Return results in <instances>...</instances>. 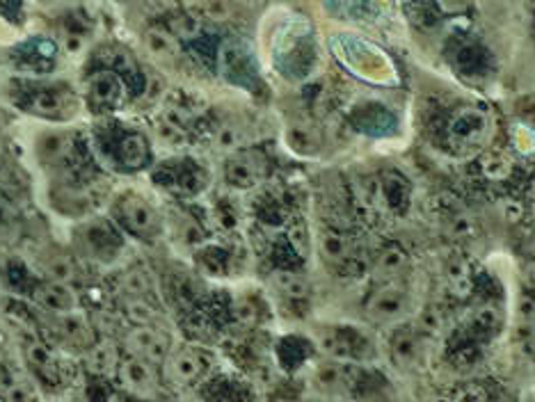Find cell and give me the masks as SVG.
<instances>
[{
  "instance_id": "cell-1",
  "label": "cell",
  "mask_w": 535,
  "mask_h": 402,
  "mask_svg": "<svg viewBox=\"0 0 535 402\" xmlns=\"http://www.w3.org/2000/svg\"><path fill=\"white\" fill-rule=\"evenodd\" d=\"M113 217L126 234L137 240H156L163 231L158 211L137 192H122L113 204Z\"/></svg>"
},
{
  "instance_id": "cell-2",
  "label": "cell",
  "mask_w": 535,
  "mask_h": 402,
  "mask_svg": "<svg viewBox=\"0 0 535 402\" xmlns=\"http://www.w3.org/2000/svg\"><path fill=\"white\" fill-rule=\"evenodd\" d=\"M119 391L128 397V400H142V402H156L163 396V370L160 366L149 364L137 357H122L117 375H115Z\"/></svg>"
},
{
  "instance_id": "cell-3",
  "label": "cell",
  "mask_w": 535,
  "mask_h": 402,
  "mask_svg": "<svg viewBox=\"0 0 535 402\" xmlns=\"http://www.w3.org/2000/svg\"><path fill=\"white\" fill-rule=\"evenodd\" d=\"M412 311V295L403 279L376 281V288L364 299V314L380 325H399Z\"/></svg>"
},
{
  "instance_id": "cell-4",
  "label": "cell",
  "mask_w": 535,
  "mask_h": 402,
  "mask_svg": "<svg viewBox=\"0 0 535 402\" xmlns=\"http://www.w3.org/2000/svg\"><path fill=\"white\" fill-rule=\"evenodd\" d=\"M211 368V357L202 347H172L165 364L160 366L163 379L172 387H193Z\"/></svg>"
},
{
  "instance_id": "cell-5",
  "label": "cell",
  "mask_w": 535,
  "mask_h": 402,
  "mask_svg": "<svg viewBox=\"0 0 535 402\" xmlns=\"http://www.w3.org/2000/svg\"><path fill=\"white\" fill-rule=\"evenodd\" d=\"M172 347L174 346L169 334H165L156 325H136V327L128 329L122 341L124 355L137 357V359H145L156 366L165 364Z\"/></svg>"
},
{
  "instance_id": "cell-6",
  "label": "cell",
  "mask_w": 535,
  "mask_h": 402,
  "mask_svg": "<svg viewBox=\"0 0 535 402\" xmlns=\"http://www.w3.org/2000/svg\"><path fill=\"white\" fill-rule=\"evenodd\" d=\"M270 174V160L261 149H240L225 163V178L236 190H252Z\"/></svg>"
},
{
  "instance_id": "cell-7",
  "label": "cell",
  "mask_w": 535,
  "mask_h": 402,
  "mask_svg": "<svg viewBox=\"0 0 535 402\" xmlns=\"http://www.w3.org/2000/svg\"><path fill=\"white\" fill-rule=\"evenodd\" d=\"M126 80L122 74L113 69L95 71L87 80V96L89 104L96 110H115L124 104L126 98Z\"/></svg>"
},
{
  "instance_id": "cell-8",
  "label": "cell",
  "mask_w": 535,
  "mask_h": 402,
  "mask_svg": "<svg viewBox=\"0 0 535 402\" xmlns=\"http://www.w3.org/2000/svg\"><path fill=\"white\" fill-rule=\"evenodd\" d=\"M35 302L53 316H66L78 311V295L66 281L44 279L35 286Z\"/></svg>"
},
{
  "instance_id": "cell-9",
  "label": "cell",
  "mask_w": 535,
  "mask_h": 402,
  "mask_svg": "<svg viewBox=\"0 0 535 402\" xmlns=\"http://www.w3.org/2000/svg\"><path fill=\"white\" fill-rule=\"evenodd\" d=\"M389 352L399 368H417L423 361V334L412 325H399L391 332Z\"/></svg>"
},
{
  "instance_id": "cell-10",
  "label": "cell",
  "mask_w": 535,
  "mask_h": 402,
  "mask_svg": "<svg viewBox=\"0 0 535 402\" xmlns=\"http://www.w3.org/2000/svg\"><path fill=\"white\" fill-rule=\"evenodd\" d=\"M85 370L96 379H115L122 364V347L115 341H95L85 350Z\"/></svg>"
},
{
  "instance_id": "cell-11",
  "label": "cell",
  "mask_w": 535,
  "mask_h": 402,
  "mask_svg": "<svg viewBox=\"0 0 535 402\" xmlns=\"http://www.w3.org/2000/svg\"><path fill=\"white\" fill-rule=\"evenodd\" d=\"M318 343L325 355L337 361H355L359 347H367V341L352 327H325Z\"/></svg>"
},
{
  "instance_id": "cell-12",
  "label": "cell",
  "mask_w": 535,
  "mask_h": 402,
  "mask_svg": "<svg viewBox=\"0 0 535 402\" xmlns=\"http://www.w3.org/2000/svg\"><path fill=\"white\" fill-rule=\"evenodd\" d=\"M318 252L328 266H346L352 258V240L346 234H341V231L328 229L320 234Z\"/></svg>"
},
{
  "instance_id": "cell-13",
  "label": "cell",
  "mask_w": 535,
  "mask_h": 402,
  "mask_svg": "<svg viewBox=\"0 0 535 402\" xmlns=\"http://www.w3.org/2000/svg\"><path fill=\"white\" fill-rule=\"evenodd\" d=\"M117 160L126 169H142L149 163V145L140 133H128L117 145Z\"/></svg>"
},
{
  "instance_id": "cell-14",
  "label": "cell",
  "mask_w": 535,
  "mask_h": 402,
  "mask_svg": "<svg viewBox=\"0 0 535 402\" xmlns=\"http://www.w3.org/2000/svg\"><path fill=\"white\" fill-rule=\"evenodd\" d=\"M408 270V254L396 245H389L376 258V281H399L403 279V272Z\"/></svg>"
},
{
  "instance_id": "cell-15",
  "label": "cell",
  "mask_w": 535,
  "mask_h": 402,
  "mask_svg": "<svg viewBox=\"0 0 535 402\" xmlns=\"http://www.w3.org/2000/svg\"><path fill=\"white\" fill-rule=\"evenodd\" d=\"M145 44L160 62H177L181 57V42L167 28H151L145 35Z\"/></svg>"
},
{
  "instance_id": "cell-16",
  "label": "cell",
  "mask_w": 535,
  "mask_h": 402,
  "mask_svg": "<svg viewBox=\"0 0 535 402\" xmlns=\"http://www.w3.org/2000/svg\"><path fill=\"white\" fill-rule=\"evenodd\" d=\"M25 222L24 216L12 206L10 201L0 199V245H16L21 238H24Z\"/></svg>"
},
{
  "instance_id": "cell-17",
  "label": "cell",
  "mask_w": 535,
  "mask_h": 402,
  "mask_svg": "<svg viewBox=\"0 0 535 402\" xmlns=\"http://www.w3.org/2000/svg\"><path fill=\"white\" fill-rule=\"evenodd\" d=\"M273 284L284 297L293 299V302H302L311 295V286L300 272H291V270H278L273 275Z\"/></svg>"
},
{
  "instance_id": "cell-18",
  "label": "cell",
  "mask_w": 535,
  "mask_h": 402,
  "mask_svg": "<svg viewBox=\"0 0 535 402\" xmlns=\"http://www.w3.org/2000/svg\"><path fill=\"white\" fill-rule=\"evenodd\" d=\"M167 30L178 39V42H193L202 35V24L188 10L172 12V19L167 21Z\"/></svg>"
},
{
  "instance_id": "cell-19",
  "label": "cell",
  "mask_w": 535,
  "mask_h": 402,
  "mask_svg": "<svg viewBox=\"0 0 535 402\" xmlns=\"http://www.w3.org/2000/svg\"><path fill=\"white\" fill-rule=\"evenodd\" d=\"M124 314L131 325H156L158 323V309L146 297H126L124 299Z\"/></svg>"
},
{
  "instance_id": "cell-20",
  "label": "cell",
  "mask_w": 535,
  "mask_h": 402,
  "mask_svg": "<svg viewBox=\"0 0 535 402\" xmlns=\"http://www.w3.org/2000/svg\"><path fill=\"white\" fill-rule=\"evenodd\" d=\"M62 108H65V98H62V92H57V89H39L37 96L30 104V113L46 115V117H56L57 110Z\"/></svg>"
},
{
  "instance_id": "cell-21",
  "label": "cell",
  "mask_w": 535,
  "mask_h": 402,
  "mask_svg": "<svg viewBox=\"0 0 535 402\" xmlns=\"http://www.w3.org/2000/svg\"><path fill=\"white\" fill-rule=\"evenodd\" d=\"M195 5H197V10L211 21H229L231 16H234L231 0H199Z\"/></svg>"
},
{
  "instance_id": "cell-22",
  "label": "cell",
  "mask_w": 535,
  "mask_h": 402,
  "mask_svg": "<svg viewBox=\"0 0 535 402\" xmlns=\"http://www.w3.org/2000/svg\"><path fill=\"white\" fill-rule=\"evenodd\" d=\"M474 325L483 329V332H497L499 325H501V314H499L497 307L485 305L480 307V309H476Z\"/></svg>"
},
{
  "instance_id": "cell-23",
  "label": "cell",
  "mask_w": 535,
  "mask_h": 402,
  "mask_svg": "<svg viewBox=\"0 0 535 402\" xmlns=\"http://www.w3.org/2000/svg\"><path fill=\"white\" fill-rule=\"evenodd\" d=\"M488 388L480 384H467V387L458 388L453 402H488Z\"/></svg>"
},
{
  "instance_id": "cell-24",
  "label": "cell",
  "mask_w": 535,
  "mask_h": 402,
  "mask_svg": "<svg viewBox=\"0 0 535 402\" xmlns=\"http://www.w3.org/2000/svg\"><path fill=\"white\" fill-rule=\"evenodd\" d=\"M437 5L444 15H465L471 7V0H437Z\"/></svg>"
},
{
  "instance_id": "cell-25",
  "label": "cell",
  "mask_w": 535,
  "mask_h": 402,
  "mask_svg": "<svg viewBox=\"0 0 535 402\" xmlns=\"http://www.w3.org/2000/svg\"><path fill=\"white\" fill-rule=\"evenodd\" d=\"M158 3L169 12H184L190 5H195V0H158Z\"/></svg>"
},
{
  "instance_id": "cell-26",
  "label": "cell",
  "mask_w": 535,
  "mask_h": 402,
  "mask_svg": "<svg viewBox=\"0 0 535 402\" xmlns=\"http://www.w3.org/2000/svg\"><path fill=\"white\" fill-rule=\"evenodd\" d=\"M526 281H529L530 288L535 290V261H530L529 266H526Z\"/></svg>"
},
{
  "instance_id": "cell-27",
  "label": "cell",
  "mask_w": 535,
  "mask_h": 402,
  "mask_svg": "<svg viewBox=\"0 0 535 402\" xmlns=\"http://www.w3.org/2000/svg\"><path fill=\"white\" fill-rule=\"evenodd\" d=\"M268 402H298V400H293V397H287V396H275V397H270Z\"/></svg>"
},
{
  "instance_id": "cell-28",
  "label": "cell",
  "mask_w": 535,
  "mask_h": 402,
  "mask_svg": "<svg viewBox=\"0 0 535 402\" xmlns=\"http://www.w3.org/2000/svg\"><path fill=\"white\" fill-rule=\"evenodd\" d=\"M104 402H119V400H104Z\"/></svg>"
},
{
  "instance_id": "cell-29",
  "label": "cell",
  "mask_w": 535,
  "mask_h": 402,
  "mask_svg": "<svg viewBox=\"0 0 535 402\" xmlns=\"http://www.w3.org/2000/svg\"><path fill=\"white\" fill-rule=\"evenodd\" d=\"M131 402H142V400H131Z\"/></svg>"
}]
</instances>
